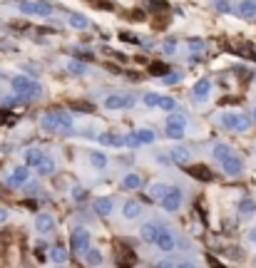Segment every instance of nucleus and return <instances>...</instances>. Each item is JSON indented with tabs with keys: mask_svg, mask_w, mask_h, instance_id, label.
<instances>
[{
	"mask_svg": "<svg viewBox=\"0 0 256 268\" xmlns=\"http://www.w3.org/2000/svg\"><path fill=\"white\" fill-rule=\"evenodd\" d=\"M251 120H254V122H256V107H254V110H251Z\"/></svg>",
	"mask_w": 256,
	"mask_h": 268,
	"instance_id": "obj_45",
	"label": "nucleus"
},
{
	"mask_svg": "<svg viewBox=\"0 0 256 268\" xmlns=\"http://www.w3.org/2000/svg\"><path fill=\"white\" fill-rule=\"evenodd\" d=\"M55 166H58V164H55V159L45 154V156H43V162L35 166V172H38L40 176H50V174H55Z\"/></svg>",
	"mask_w": 256,
	"mask_h": 268,
	"instance_id": "obj_23",
	"label": "nucleus"
},
{
	"mask_svg": "<svg viewBox=\"0 0 256 268\" xmlns=\"http://www.w3.org/2000/svg\"><path fill=\"white\" fill-rule=\"evenodd\" d=\"M216 10H219V12H229V10H231L229 0H224V2H216Z\"/></svg>",
	"mask_w": 256,
	"mask_h": 268,
	"instance_id": "obj_42",
	"label": "nucleus"
},
{
	"mask_svg": "<svg viewBox=\"0 0 256 268\" xmlns=\"http://www.w3.org/2000/svg\"><path fill=\"white\" fill-rule=\"evenodd\" d=\"M162 112H172V110H177V100L174 97H159V104H157Z\"/></svg>",
	"mask_w": 256,
	"mask_h": 268,
	"instance_id": "obj_36",
	"label": "nucleus"
},
{
	"mask_svg": "<svg viewBox=\"0 0 256 268\" xmlns=\"http://www.w3.org/2000/svg\"><path fill=\"white\" fill-rule=\"evenodd\" d=\"M30 169H33V166H28V164L15 166V169L10 172V176H8V186H15V189L25 186V184L30 182Z\"/></svg>",
	"mask_w": 256,
	"mask_h": 268,
	"instance_id": "obj_5",
	"label": "nucleus"
},
{
	"mask_svg": "<svg viewBox=\"0 0 256 268\" xmlns=\"http://www.w3.org/2000/svg\"><path fill=\"white\" fill-rule=\"evenodd\" d=\"M254 264H256V258H254Z\"/></svg>",
	"mask_w": 256,
	"mask_h": 268,
	"instance_id": "obj_47",
	"label": "nucleus"
},
{
	"mask_svg": "<svg viewBox=\"0 0 256 268\" xmlns=\"http://www.w3.org/2000/svg\"><path fill=\"white\" fill-rule=\"evenodd\" d=\"M182 204H184V192L179 186H169V192L164 194V199L159 201V206H162L164 214H177L182 208Z\"/></svg>",
	"mask_w": 256,
	"mask_h": 268,
	"instance_id": "obj_3",
	"label": "nucleus"
},
{
	"mask_svg": "<svg viewBox=\"0 0 256 268\" xmlns=\"http://www.w3.org/2000/svg\"><path fill=\"white\" fill-rule=\"evenodd\" d=\"M229 154H234V149H231L226 142H216V144L211 146V159H214V162H219V164H221Z\"/></svg>",
	"mask_w": 256,
	"mask_h": 268,
	"instance_id": "obj_16",
	"label": "nucleus"
},
{
	"mask_svg": "<svg viewBox=\"0 0 256 268\" xmlns=\"http://www.w3.org/2000/svg\"><path fill=\"white\" fill-rule=\"evenodd\" d=\"M167 192H169V186H167L164 182H154V184H149V186H147V194H149V199L152 201H162Z\"/></svg>",
	"mask_w": 256,
	"mask_h": 268,
	"instance_id": "obj_19",
	"label": "nucleus"
},
{
	"mask_svg": "<svg viewBox=\"0 0 256 268\" xmlns=\"http://www.w3.org/2000/svg\"><path fill=\"white\" fill-rule=\"evenodd\" d=\"M65 70H67L70 74H75V77H82V74L87 72V65H85L82 60H67V62H65Z\"/></svg>",
	"mask_w": 256,
	"mask_h": 268,
	"instance_id": "obj_27",
	"label": "nucleus"
},
{
	"mask_svg": "<svg viewBox=\"0 0 256 268\" xmlns=\"http://www.w3.org/2000/svg\"><path fill=\"white\" fill-rule=\"evenodd\" d=\"M164 124H182V127H187V114L179 112V110H172V112H167V122Z\"/></svg>",
	"mask_w": 256,
	"mask_h": 268,
	"instance_id": "obj_30",
	"label": "nucleus"
},
{
	"mask_svg": "<svg viewBox=\"0 0 256 268\" xmlns=\"http://www.w3.org/2000/svg\"><path fill=\"white\" fill-rule=\"evenodd\" d=\"M48 258H50V264H55V266H65L70 256H67V248H63V246H53Z\"/></svg>",
	"mask_w": 256,
	"mask_h": 268,
	"instance_id": "obj_24",
	"label": "nucleus"
},
{
	"mask_svg": "<svg viewBox=\"0 0 256 268\" xmlns=\"http://www.w3.org/2000/svg\"><path fill=\"white\" fill-rule=\"evenodd\" d=\"M162 77V84H167V87H172V84H179L182 82V72L179 70H172V72H167V74H159Z\"/></svg>",
	"mask_w": 256,
	"mask_h": 268,
	"instance_id": "obj_31",
	"label": "nucleus"
},
{
	"mask_svg": "<svg viewBox=\"0 0 256 268\" xmlns=\"http://www.w3.org/2000/svg\"><path fill=\"white\" fill-rule=\"evenodd\" d=\"M85 199H87V189L85 186H72V201L80 204V201H85Z\"/></svg>",
	"mask_w": 256,
	"mask_h": 268,
	"instance_id": "obj_39",
	"label": "nucleus"
},
{
	"mask_svg": "<svg viewBox=\"0 0 256 268\" xmlns=\"http://www.w3.org/2000/svg\"><path fill=\"white\" fill-rule=\"evenodd\" d=\"M142 216V204L134 199H129L122 204V218L125 221H134V218H139Z\"/></svg>",
	"mask_w": 256,
	"mask_h": 268,
	"instance_id": "obj_14",
	"label": "nucleus"
},
{
	"mask_svg": "<svg viewBox=\"0 0 256 268\" xmlns=\"http://www.w3.org/2000/svg\"><path fill=\"white\" fill-rule=\"evenodd\" d=\"M249 241H251V244H256V228H251V231H249Z\"/></svg>",
	"mask_w": 256,
	"mask_h": 268,
	"instance_id": "obj_44",
	"label": "nucleus"
},
{
	"mask_svg": "<svg viewBox=\"0 0 256 268\" xmlns=\"http://www.w3.org/2000/svg\"><path fill=\"white\" fill-rule=\"evenodd\" d=\"M241 114L244 112H221L219 114V124L224 127V130H231V132H236V127H239V122H241Z\"/></svg>",
	"mask_w": 256,
	"mask_h": 268,
	"instance_id": "obj_13",
	"label": "nucleus"
},
{
	"mask_svg": "<svg viewBox=\"0 0 256 268\" xmlns=\"http://www.w3.org/2000/svg\"><path fill=\"white\" fill-rule=\"evenodd\" d=\"M169 156H172V162L174 164H189L192 162V152L184 146V144H172V149H169Z\"/></svg>",
	"mask_w": 256,
	"mask_h": 268,
	"instance_id": "obj_12",
	"label": "nucleus"
},
{
	"mask_svg": "<svg viewBox=\"0 0 256 268\" xmlns=\"http://www.w3.org/2000/svg\"><path fill=\"white\" fill-rule=\"evenodd\" d=\"M58 122H60L63 132H72V127H75V120H72L70 112H58Z\"/></svg>",
	"mask_w": 256,
	"mask_h": 268,
	"instance_id": "obj_33",
	"label": "nucleus"
},
{
	"mask_svg": "<svg viewBox=\"0 0 256 268\" xmlns=\"http://www.w3.org/2000/svg\"><path fill=\"white\" fill-rule=\"evenodd\" d=\"M236 12H239L241 18H246V20L256 18V0H241V2L236 5Z\"/></svg>",
	"mask_w": 256,
	"mask_h": 268,
	"instance_id": "obj_25",
	"label": "nucleus"
},
{
	"mask_svg": "<svg viewBox=\"0 0 256 268\" xmlns=\"http://www.w3.org/2000/svg\"><path fill=\"white\" fill-rule=\"evenodd\" d=\"M239 214L244 216V218H249V216H254L256 214V201L251 196H246V199L239 201Z\"/></svg>",
	"mask_w": 256,
	"mask_h": 268,
	"instance_id": "obj_29",
	"label": "nucleus"
},
{
	"mask_svg": "<svg viewBox=\"0 0 256 268\" xmlns=\"http://www.w3.org/2000/svg\"><path fill=\"white\" fill-rule=\"evenodd\" d=\"M204 48H206L204 40H199V38H192V40H189V50H192V52H201Z\"/></svg>",
	"mask_w": 256,
	"mask_h": 268,
	"instance_id": "obj_40",
	"label": "nucleus"
},
{
	"mask_svg": "<svg viewBox=\"0 0 256 268\" xmlns=\"http://www.w3.org/2000/svg\"><path fill=\"white\" fill-rule=\"evenodd\" d=\"M221 172H224L226 176H241V174H244V162H241V156H239V154H229V156L221 162Z\"/></svg>",
	"mask_w": 256,
	"mask_h": 268,
	"instance_id": "obj_6",
	"label": "nucleus"
},
{
	"mask_svg": "<svg viewBox=\"0 0 256 268\" xmlns=\"http://www.w3.org/2000/svg\"><path fill=\"white\" fill-rule=\"evenodd\" d=\"M92 208L97 216H112L115 214V199L112 196H97L92 201Z\"/></svg>",
	"mask_w": 256,
	"mask_h": 268,
	"instance_id": "obj_10",
	"label": "nucleus"
},
{
	"mask_svg": "<svg viewBox=\"0 0 256 268\" xmlns=\"http://www.w3.org/2000/svg\"><path fill=\"white\" fill-rule=\"evenodd\" d=\"M67 22H70V28H75V30H87L90 28V18L87 15H80V12H70L67 15Z\"/></svg>",
	"mask_w": 256,
	"mask_h": 268,
	"instance_id": "obj_20",
	"label": "nucleus"
},
{
	"mask_svg": "<svg viewBox=\"0 0 256 268\" xmlns=\"http://www.w3.org/2000/svg\"><path fill=\"white\" fill-rule=\"evenodd\" d=\"M120 186H122L125 192H134V189L142 186V176L134 174V172H129V174H125V176L120 179Z\"/></svg>",
	"mask_w": 256,
	"mask_h": 268,
	"instance_id": "obj_18",
	"label": "nucleus"
},
{
	"mask_svg": "<svg viewBox=\"0 0 256 268\" xmlns=\"http://www.w3.org/2000/svg\"><path fill=\"white\" fill-rule=\"evenodd\" d=\"M10 87L18 97H40L43 94V84L35 82L33 77H25V74H15L10 80Z\"/></svg>",
	"mask_w": 256,
	"mask_h": 268,
	"instance_id": "obj_1",
	"label": "nucleus"
},
{
	"mask_svg": "<svg viewBox=\"0 0 256 268\" xmlns=\"http://www.w3.org/2000/svg\"><path fill=\"white\" fill-rule=\"evenodd\" d=\"M159 234H162V226H159L157 221H147V224L139 228V238H142L144 244H157Z\"/></svg>",
	"mask_w": 256,
	"mask_h": 268,
	"instance_id": "obj_9",
	"label": "nucleus"
},
{
	"mask_svg": "<svg viewBox=\"0 0 256 268\" xmlns=\"http://www.w3.org/2000/svg\"><path fill=\"white\" fill-rule=\"evenodd\" d=\"M35 15H38V18H50V15H53V5L45 2V0H38V2H35Z\"/></svg>",
	"mask_w": 256,
	"mask_h": 268,
	"instance_id": "obj_34",
	"label": "nucleus"
},
{
	"mask_svg": "<svg viewBox=\"0 0 256 268\" xmlns=\"http://www.w3.org/2000/svg\"><path fill=\"white\" fill-rule=\"evenodd\" d=\"M154 162H157V164H164V166H167V164H172V156H169V152H167V154H162V152H159V154L154 156Z\"/></svg>",
	"mask_w": 256,
	"mask_h": 268,
	"instance_id": "obj_41",
	"label": "nucleus"
},
{
	"mask_svg": "<svg viewBox=\"0 0 256 268\" xmlns=\"http://www.w3.org/2000/svg\"><path fill=\"white\" fill-rule=\"evenodd\" d=\"M159 97H162L159 92H144V94H142V104H144V107H157V104H159Z\"/></svg>",
	"mask_w": 256,
	"mask_h": 268,
	"instance_id": "obj_35",
	"label": "nucleus"
},
{
	"mask_svg": "<svg viewBox=\"0 0 256 268\" xmlns=\"http://www.w3.org/2000/svg\"><path fill=\"white\" fill-rule=\"evenodd\" d=\"M209 94H211V80L209 77H201V80H196L192 87V100L194 102H206L209 100Z\"/></svg>",
	"mask_w": 256,
	"mask_h": 268,
	"instance_id": "obj_7",
	"label": "nucleus"
},
{
	"mask_svg": "<svg viewBox=\"0 0 256 268\" xmlns=\"http://www.w3.org/2000/svg\"><path fill=\"white\" fill-rule=\"evenodd\" d=\"M134 136H137V142L144 146V144H154L157 142V132L154 130H149V127H142V130H134Z\"/></svg>",
	"mask_w": 256,
	"mask_h": 268,
	"instance_id": "obj_26",
	"label": "nucleus"
},
{
	"mask_svg": "<svg viewBox=\"0 0 256 268\" xmlns=\"http://www.w3.org/2000/svg\"><path fill=\"white\" fill-rule=\"evenodd\" d=\"M82 258H85V264H87V266H102V264H105V254H102L100 248H92V246L85 251V256H82Z\"/></svg>",
	"mask_w": 256,
	"mask_h": 268,
	"instance_id": "obj_22",
	"label": "nucleus"
},
{
	"mask_svg": "<svg viewBox=\"0 0 256 268\" xmlns=\"http://www.w3.org/2000/svg\"><path fill=\"white\" fill-rule=\"evenodd\" d=\"M162 254H172L174 248H177V238H174V234L172 231H167V228H162V234H159V238H157V244H154Z\"/></svg>",
	"mask_w": 256,
	"mask_h": 268,
	"instance_id": "obj_11",
	"label": "nucleus"
},
{
	"mask_svg": "<svg viewBox=\"0 0 256 268\" xmlns=\"http://www.w3.org/2000/svg\"><path fill=\"white\" fill-rule=\"evenodd\" d=\"M177 45H179L177 38H167V40L162 42V52H164V55H174V52H177Z\"/></svg>",
	"mask_w": 256,
	"mask_h": 268,
	"instance_id": "obj_37",
	"label": "nucleus"
},
{
	"mask_svg": "<svg viewBox=\"0 0 256 268\" xmlns=\"http://www.w3.org/2000/svg\"><path fill=\"white\" fill-rule=\"evenodd\" d=\"M97 142H100L102 146H120V136H117V134H110V132L97 134Z\"/></svg>",
	"mask_w": 256,
	"mask_h": 268,
	"instance_id": "obj_32",
	"label": "nucleus"
},
{
	"mask_svg": "<svg viewBox=\"0 0 256 268\" xmlns=\"http://www.w3.org/2000/svg\"><path fill=\"white\" fill-rule=\"evenodd\" d=\"M40 127L45 132H60V122H58V112H45L40 117Z\"/></svg>",
	"mask_w": 256,
	"mask_h": 268,
	"instance_id": "obj_15",
	"label": "nucleus"
},
{
	"mask_svg": "<svg viewBox=\"0 0 256 268\" xmlns=\"http://www.w3.org/2000/svg\"><path fill=\"white\" fill-rule=\"evenodd\" d=\"M8 218H10V211H8V208H0V224H5Z\"/></svg>",
	"mask_w": 256,
	"mask_h": 268,
	"instance_id": "obj_43",
	"label": "nucleus"
},
{
	"mask_svg": "<svg viewBox=\"0 0 256 268\" xmlns=\"http://www.w3.org/2000/svg\"><path fill=\"white\" fill-rule=\"evenodd\" d=\"M87 162H90L95 169H105V166L110 164V156H107L105 152H100V149H92V152H87Z\"/></svg>",
	"mask_w": 256,
	"mask_h": 268,
	"instance_id": "obj_17",
	"label": "nucleus"
},
{
	"mask_svg": "<svg viewBox=\"0 0 256 268\" xmlns=\"http://www.w3.org/2000/svg\"><path fill=\"white\" fill-rule=\"evenodd\" d=\"M134 104V94H122V92H112L102 100V107L115 112V110H125V107H132Z\"/></svg>",
	"mask_w": 256,
	"mask_h": 268,
	"instance_id": "obj_4",
	"label": "nucleus"
},
{
	"mask_svg": "<svg viewBox=\"0 0 256 268\" xmlns=\"http://www.w3.org/2000/svg\"><path fill=\"white\" fill-rule=\"evenodd\" d=\"M164 134H167L169 139L179 142V139H184V134H187V127H182V124H164Z\"/></svg>",
	"mask_w": 256,
	"mask_h": 268,
	"instance_id": "obj_28",
	"label": "nucleus"
},
{
	"mask_svg": "<svg viewBox=\"0 0 256 268\" xmlns=\"http://www.w3.org/2000/svg\"><path fill=\"white\" fill-rule=\"evenodd\" d=\"M23 154H25V164H28V166H33V169H35V166L43 162V156H45V152H43V149H38V146H30V149H25Z\"/></svg>",
	"mask_w": 256,
	"mask_h": 268,
	"instance_id": "obj_21",
	"label": "nucleus"
},
{
	"mask_svg": "<svg viewBox=\"0 0 256 268\" xmlns=\"http://www.w3.org/2000/svg\"><path fill=\"white\" fill-rule=\"evenodd\" d=\"M18 10H20L23 15H35V2H30V0H20V2H18Z\"/></svg>",
	"mask_w": 256,
	"mask_h": 268,
	"instance_id": "obj_38",
	"label": "nucleus"
},
{
	"mask_svg": "<svg viewBox=\"0 0 256 268\" xmlns=\"http://www.w3.org/2000/svg\"><path fill=\"white\" fill-rule=\"evenodd\" d=\"M55 226H58V224H55L53 214H45V211H43V214H38V216H35V231H38V234L48 236V234H53V231H55Z\"/></svg>",
	"mask_w": 256,
	"mask_h": 268,
	"instance_id": "obj_8",
	"label": "nucleus"
},
{
	"mask_svg": "<svg viewBox=\"0 0 256 268\" xmlns=\"http://www.w3.org/2000/svg\"><path fill=\"white\" fill-rule=\"evenodd\" d=\"M216 2H224V0H214V5H216Z\"/></svg>",
	"mask_w": 256,
	"mask_h": 268,
	"instance_id": "obj_46",
	"label": "nucleus"
},
{
	"mask_svg": "<svg viewBox=\"0 0 256 268\" xmlns=\"http://www.w3.org/2000/svg\"><path fill=\"white\" fill-rule=\"evenodd\" d=\"M92 246V236H90V231L87 228H75L72 234H70V251L75 254V256H85V251Z\"/></svg>",
	"mask_w": 256,
	"mask_h": 268,
	"instance_id": "obj_2",
	"label": "nucleus"
}]
</instances>
